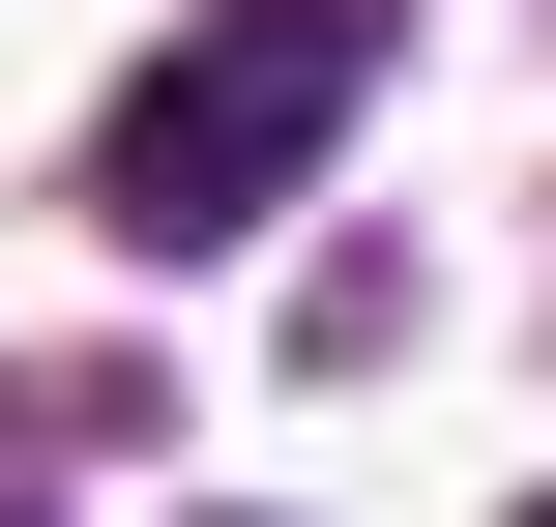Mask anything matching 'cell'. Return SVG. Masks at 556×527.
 <instances>
[{
    "mask_svg": "<svg viewBox=\"0 0 556 527\" xmlns=\"http://www.w3.org/2000/svg\"><path fill=\"white\" fill-rule=\"evenodd\" d=\"M352 88H381V0H205L147 88H117V147H88V205L147 235V264H205V235H264L323 147H352Z\"/></svg>",
    "mask_w": 556,
    "mask_h": 527,
    "instance_id": "1",
    "label": "cell"
},
{
    "mask_svg": "<svg viewBox=\"0 0 556 527\" xmlns=\"http://www.w3.org/2000/svg\"><path fill=\"white\" fill-rule=\"evenodd\" d=\"M528 527H556V499H528Z\"/></svg>",
    "mask_w": 556,
    "mask_h": 527,
    "instance_id": "2",
    "label": "cell"
}]
</instances>
